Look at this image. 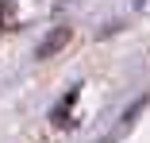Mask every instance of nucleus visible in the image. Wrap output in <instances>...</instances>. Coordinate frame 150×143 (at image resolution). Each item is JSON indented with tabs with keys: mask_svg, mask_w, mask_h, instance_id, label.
I'll return each mask as SVG.
<instances>
[{
	"mask_svg": "<svg viewBox=\"0 0 150 143\" xmlns=\"http://www.w3.org/2000/svg\"><path fill=\"white\" fill-rule=\"evenodd\" d=\"M69 35H73L69 27H54V31H50V35H46L42 43H39V50H35V58H54V54L62 50L66 43H69Z\"/></svg>",
	"mask_w": 150,
	"mask_h": 143,
	"instance_id": "nucleus-1",
	"label": "nucleus"
},
{
	"mask_svg": "<svg viewBox=\"0 0 150 143\" xmlns=\"http://www.w3.org/2000/svg\"><path fill=\"white\" fill-rule=\"evenodd\" d=\"M73 101H77V89H69V97H66L62 104H58V108H54V116H50V120H54L58 128H66V124H69L66 116H69V108H73Z\"/></svg>",
	"mask_w": 150,
	"mask_h": 143,
	"instance_id": "nucleus-2",
	"label": "nucleus"
},
{
	"mask_svg": "<svg viewBox=\"0 0 150 143\" xmlns=\"http://www.w3.org/2000/svg\"><path fill=\"white\" fill-rule=\"evenodd\" d=\"M16 27V8L12 0H0V31H12Z\"/></svg>",
	"mask_w": 150,
	"mask_h": 143,
	"instance_id": "nucleus-3",
	"label": "nucleus"
}]
</instances>
